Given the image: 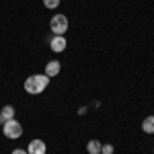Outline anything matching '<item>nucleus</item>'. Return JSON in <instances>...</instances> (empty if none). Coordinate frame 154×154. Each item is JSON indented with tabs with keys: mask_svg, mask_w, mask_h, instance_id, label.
Wrapping results in <instances>:
<instances>
[{
	"mask_svg": "<svg viewBox=\"0 0 154 154\" xmlns=\"http://www.w3.org/2000/svg\"><path fill=\"white\" fill-rule=\"evenodd\" d=\"M48 84H49V76H45V74H33V76H29L25 80V91L29 95H39V93H43L48 88Z\"/></svg>",
	"mask_w": 154,
	"mask_h": 154,
	"instance_id": "nucleus-1",
	"label": "nucleus"
},
{
	"mask_svg": "<svg viewBox=\"0 0 154 154\" xmlns=\"http://www.w3.org/2000/svg\"><path fill=\"white\" fill-rule=\"evenodd\" d=\"M2 134L8 138V140H17L23 136V125L17 121V119H8L2 123Z\"/></svg>",
	"mask_w": 154,
	"mask_h": 154,
	"instance_id": "nucleus-2",
	"label": "nucleus"
},
{
	"mask_svg": "<svg viewBox=\"0 0 154 154\" xmlns=\"http://www.w3.org/2000/svg\"><path fill=\"white\" fill-rule=\"evenodd\" d=\"M68 25H70V23H68L66 14H54L51 21H49V29L54 31V35H66Z\"/></svg>",
	"mask_w": 154,
	"mask_h": 154,
	"instance_id": "nucleus-3",
	"label": "nucleus"
},
{
	"mask_svg": "<svg viewBox=\"0 0 154 154\" xmlns=\"http://www.w3.org/2000/svg\"><path fill=\"white\" fill-rule=\"evenodd\" d=\"M66 35H54L51 37V41H49V48L51 51H56V54H62L64 49H66Z\"/></svg>",
	"mask_w": 154,
	"mask_h": 154,
	"instance_id": "nucleus-4",
	"label": "nucleus"
},
{
	"mask_svg": "<svg viewBox=\"0 0 154 154\" xmlns=\"http://www.w3.org/2000/svg\"><path fill=\"white\" fill-rule=\"evenodd\" d=\"M45 150H48V146H45L43 140H31L29 142V148H27L29 154H45Z\"/></svg>",
	"mask_w": 154,
	"mask_h": 154,
	"instance_id": "nucleus-5",
	"label": "nucleus"
},
{
	"mask_svg": "<svg viewBox=\"0 0 154 154\" xmlns=\"http://www.w3.org/2000/svg\"><path fill=\"white\" fill-rule=\"evenodd\" d=\"M60 62L58 60H49L48 64H45V76H49V78H54V76H58L60 74Z\"/></svg>",
	"mask_w": 154,
	"mask_h": 154,
	"instance_id": "nucleus-6",
	"label": "nucleus"
},
{
	"mask_svg": "<svg viewBox=\"0 0 154 154\" xmlns=\"http://www.w3.org/2000/svg\"><path fill=\"white\" fill-rule=\"evenodd\" d=\"M8 119H14V107L4 105L2 111H0V123H4V121H8Z\"/></svg>",
	"mask_w": 154,
	"mask_h": 154,
	"instance_id": "nucleus-7",
	"label": "nucleus"
},
{
	"mask_svg": "<svg viewBox=\"0 0 154 154\" xmlns=\"http://www.w3.org/2000/svg\"><path fill=\"white\" fill-rule=\"evenodd\" d=\"M101 146H103V144L99 142V140H88L86 150H88V154H101Z\"/></svg>",
	"mask_w": 154,
	"mask_h": 154,
	"instance_id": "nucleus-8",
	"label": "nucleus"
},
{
	"mask_svg": "<svg viewBox=\"0 0 154 154\" xmlns=\"http://www.w3.org/2000/svg\"><path fill=\"white\" fill-rule=\"evenodd\" d=\"M142 130L146 134H154V115H148V117L142 121Z\"/></svg>",
	"mask_w": 154,
	"mask_h": 154,
	"instance_id": "nucleus-9",
	"label": "nucleus"
},
{
	"mask_svg": "<svg viewBox=\"0 0 154 154\" xmlns=\"http://www.w3.org/2000/svg\"><path fill=\"white\" fill-rule=\"evenodd\" d=\"M60 2H62V0H43V6H45V8H58Z\"/></svg>",
	"mask_w": 154,
	"mask_h": 154,
	"instance_id": "nucleus-10",
	"label": "nucleus"
},
{
	"mask_svg": "<svg viewBox=\"0 0 154 154\" xmlns=\"http://www.w3.org/2000/svg\"><path fill=\"white\" fill-rule=\"evenodd\" d=\"M113 152H115V148L111 144H103L101 146V154H113Z\"/></svg>",
	"mask_w": 154,
	"mask_h": 154,
	"instance_id": "nucleus-11",
	"label": "nucleus"
},
{
	"mask_svg": "<svg viewBox=\"0 0 154 154\" xmlns=\"http://www.w3.org/2000/svg\"><path fill=\"white\" fill-rule=\"evenodd\" d=\"M12 154H29L27 150H21V148H17V150H12Z\"/></svg>",
	"mask_w": 154,
	"mask_h": 154,
	"instance_id": "nucleus-12",
	"label": "nucleus"
}]
</instances>
